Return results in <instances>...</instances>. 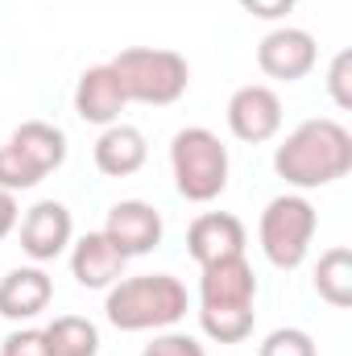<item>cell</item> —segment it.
<instances>
[{"label":"cell","mask_w":352,"mask_h":356,"mask_svg":"<svg viewBox=\"0 0 352 356\" xmlns=\"http://www.w3.org/2000/svg\"><path fill=\"white\" fill-rule=\"evenodd\" d=\"M273 170L294 186H328L352 170V133L340 120H303L273 154Z\"/></svg>","instance_id":"obj_1"},{"label":"cell","mask_w":352,"mask_h":356,"mask_svg":"<svg viewBox=\"0 0 352 356\" xmlns=\"http://www.w3.org/2000/svg\"><path fill=\"white\" fill-rule=\"evenodd\" d=\"M199 298H203V311H199L203 332L220 344H241L253 332V298H257V277L245 253L203 266Z\"/></svg>","instance_id":"obj_2"},{"label":"cell","mask_w":352,"mask_h":356,"mask_svg":"<svg viewBox=\"0 0 352 356\" xmlns=\"http://www.w3.org/2000/svg\"><path fill=\"white\" fill-rule=\"evenodd\" d=\"M108 319L120 332H145V327H170L186 315V290L170 273H141V277H120L108 290L104 302Z\"/></svg>","instance_id":"obj_3"},{"label":"cell","mask_w":352,"mask_h":356,"mask_svg":"<svg viewBox=\"0 0 352 356\" xmlns=\"http://www.w3.org/2000/svg\"><path fill=\"white\" fill-rule=\"evenodd\" d=\"M112 71L125 88V99L137 104H175L191 83V67L166 46H129L112 58Z\"/></svg>","instance_id":"obj_4"},{"label":"cell","mask_w":352,"mask_h":356,"mask_svg":"<svg viewBox=\"0 0 352 356\" xmlns=\"http://www.w3.org/2000/svg\"><path fill=\"white\" fill-rule=\"evenodd\" d=\"M170 166L178 195L191 203H211L228 186V149L211 129H178L170 141Z\"/></svg>","instance_id":"obj_5"},{"label":"cell","mask_w":352,"mask_h":356,"mask_svg":"<svg viewBox=\"0 0 352 356\" xmlns=\"http://www.w3.org/2000/svg\"><path fill=\"white\" fill-rule=\"evenodd\" d=\"M315 236V207L303 195H278L262 211V249L278 269H294Z\"/></svg>","instance_id":"obj_6"},{"label":"cell","mask_w":352,"mask_h":356,"mask_svg":"<svg viewBox=\"0 0 352 356\" xmlns=\"http://www.w3.org/2000/svg\"><path fill=\"white\" fill-rule=\"evenodd\" d=\"M104 236L116 245V253L125 261L129 257H141V253L158 249V241H162V211L150 207V203H141V199H120L108 211Z\"/></svg>","instance_id":"obj_7"},{"label":"cell","mask_w":352,"mask_h":356,"mask_svg":"<svg viewBox=\"0 0 352 356\" xmlns=\"http://www.w3.org/2000/svg\"><path fill=\"white\" fill-rule=\"evenodd\" d=\"M278 124H282V99H278L273 88L245 83V88L232 91V99H228V129L241 141H249V145L269 141L278 133Z\"/></svg>","instance_id":"obj_8"},{"label":"cell","mask_w":352,"mask_h":356,"mask_svg":"<svg viewBox=\"0 0 352 356\" xmlns=\"http://www.w3.org/2000/svg\"><path fill=\"white\" fill-rule=\"evenodd\" d=\"M315 54L319 50H315V38L307 29H273L257 46V67L269 79L294 83V79H303L315 67Z\"/></svg>","instance_id":"obj_9"},{"label":"cell","mask_w":352,"mask_h":356,"mask_svg":"<svg viewBox=\"0 0 352 356\" xmlns=\"http://www.w3.org/2000/svg\"><path fill=\"white\" fill-rule=\"evenodd\" d=\"M186 249H191V257L199 266H211V261H224V257H241L245 253V224L232 211H203L186 228Z\"/></svg>","instance_id":"obj_10"},{"label":"cell","mask_w":352,"mask_h":356,"mask_svg":"<svg viewBox=\"0 0 352 356\" xmlns=\"http://www.w3.org/2000/svg\"><path fill=\"white\" fill-rule=\"evenodd\" d=\"M71 241V211L58 199H42L25 211L21 220V249L38 261H50L67 249Z\"/></svg>","instance_id":"obj_11"},{"label":"cell","mask_w":352,"mask_h":356,"mask_svg":"<svg viewBox=\"0 0 352 356\" xmlns=\"http://www.w3.org/2000/svg\"><path fill=\"white\" fill-rule=\"evenodd\" d=\"M125 88L112 71V63H99V67H88L75 83V112L88 120V124H116L120 108H125Z\"/></svg>","instance_id":"obj_12"},{"label":"cell","mask_w":352,"mask_h":356,"mask_svg":"<svg viewBox=\"0 0 352 356\" xmlns=\"http://www.w3.org/2000/svg\"><path fill=\"white\" fill-rule=\"evenodd\" d=\"M71 273H75L79 286L104 290V286H112V282L125 277V257L116 253V245L104 232H88L75 245V253H71Z\"/></svg>","instance_id":"obj_13"},{"label":"cell","mask_w":352,"mask_h":356,"mask_svg":"<svg viewBox=\"0 0 352 356\" xmlns=\"http://www.w3.org/2000/svg\"><path fill=\"white\" fill-rule=\"evenodd\" d=\"M50 277L42 269H13L0 277V315L4 319H33L50 302Z\"/></svg>","instance_id":"obj_14"},{"label":"cell","mask_w":352,"mask_h":356,"mask_svg":"<svg viewBox=\"0 0 352 356\" xmlns=\"http://www.w3.org/2000/svg\"><path fill=\"white\" fill-rule=\"evenodd\" d=\"M141 162H145V137H141V129H133V124H108L99 133V141H95V166H99V175L125 178V175H133V170H141Z\"/></svg>","instance_id":"obj_15"},{"label":"cell","mask_w":352,"mask_h":356,"mask_svg":"<svg viewBox=\"0 0 352 356\" xmlns=\"http://www.w3.org/2000/svg\"><path fill=\"white\" fill-rule=\"evenodd\" d=\"M13 145H17L42 175L58 170L63 158H67V137H63V129L50 124V120H25V124H17Z\"/></svg>","instance_id":"obj_16"},{"label":"cell","mask_w":352,"mask_h":356,"mask_svg":"<svg viewBox=\"0 0 352 356\" xmlns=\"http://www.w3.org/2000/svg\"><path fill=\"white\" fill-rule=\"evenodd\" d=\"M315 290H319L323 302H332L340 311L352 307V249L349 245H336V249H328L319 257V266H315Z\"/></svg>","instance_id":"obj_17"},{"label":"cell","mask_w":352,"mask_h":356,"mask_svg":"<svg viewBox=\"0 0 352 356\" xmlns=\"http://www.w3.org/2000/svg\"><path fill=\"white\" fill-rule=\"evenodd\" d=\"M46 332V348L50 356H95L99 353V332L83 315H58Z\"/></svg>","instance_id":"obj_18"},{"label":"cell","mask_w":352,"mask_h":356,"mask_svg":"<svg viewBox=\"0 0 352 356\" xmlns=\"http://www.w3.org/2000/svg\"><path fill=\"white\" fill-rule=\"evenodd\" d=\"M42 170L8 141V145H0V186L4 191H29V186H38L42 182Z\"/></svg>","instance_id":"obj_19"},{"label":"cell","mask_w":352,"mask_h":356,"mask_svg":"<svg viewBox=\"0 0 352 356\" xmlns=\"http://www.w3.org/2000/svg\"><path fill=\"white\" fill-rule=\"evenodd\" d=\"M257 356H315V340L303 327H278L262 340Z\"/></svg>","instance_id":"obj_20"},{"label":"cell","mask_w":352,"mask_h":356,"mask_svg":"<svg viewBox=\"0 0 352 356\" xmlns=\"http://www.w3.org/2000/svg\"><path fill=\"white\" fill-rule=\"evenodd\" d=\"M328 91H332L336 108H352V50H349V46L332 58V71H328Z\"/></svg>","instance_id":"obj_21"},{"label":"cell","mask_w":352,"mask_h":356,"mask_svg":"<svg viewBox=\"0 0 352 356\" xmlns=\"http://www.w3.org/2000/svg\"><path fill=\"white\" fill-rule=\"evenodd\" d=\"M0 356H50V348H46V332H38V327L13 332V336L4 340Z\"/></svg>","instance_id":"obj_22"},{"label":"cell","mask_w":352,"mask_h":356,"mask_svg":"<svg viewBox=\"0 0 352 356\" xmlns=\"http://www.w3.org/2000/svg\"><path fill=\"white\" fill-rule=\"evenodd\" d=\"M141 356H203V344H199V340H191V336L166 332V336H158L154 344H145V353H141Z\"/></svg>","instance_id":"obj_23"},{"label":"cell","mask_w":352,"mask_h":356,"mask_svg":"<svg viewBox=\"0 0 352 356\" xmlns=\"http://www.w3.org/2000/svg\"><path fill=\"white\" fill-rule=\"evenodd\" d=\"M241 8L253 13V17H282V13L294 8V0H241Z\"/></svg>","instance_id":"obj_24"},{"label":"cell","mask_w":352,"mask_h":356,"mask_svg":"<svg viewBox=\"0 0 352 356\" xmlns=\"http://www.w3.org/2000/svg\"><path fill=\"white\" fill-rule=\"evenodd\" d=\"M13 224H17V199H13V191L0 186V241L13 232Z\"/></svg>","instance_id":"obj_25"}]
</instances>
